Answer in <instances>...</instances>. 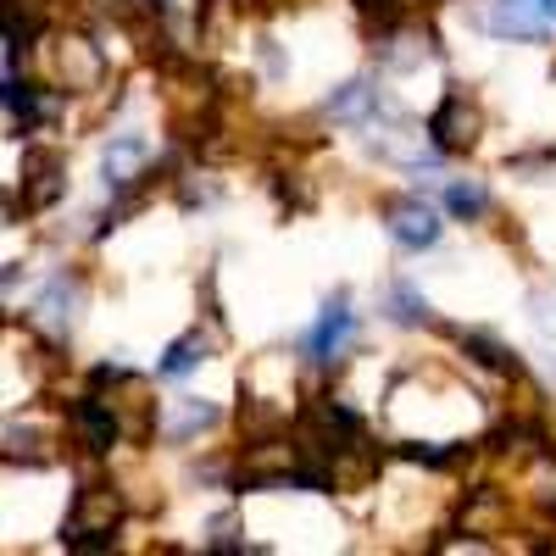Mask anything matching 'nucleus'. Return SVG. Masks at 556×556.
<instances>
[{
	"instance_id": "14",
	"label": "nucleus",
	"mask_w": 556,
	"mask_h": 556,
	"mask_svg": "<svg viewBox=\"0 0 556 556\" xmlns=\"http://www.w3.org/2000/svg\"><path fill=\"white\" fill-rule=\"evenodd\" d=\"M462 351H468L479 367H490V374H501V379H518V356L506 351L501 340H490V334H462Z\"/></svg>"
},
{
	"instance_id": "21",
	"label": "nucleus",
	"mask_w": 556,
	"mask_h": 556,
	"mask_svg": "<svg viewBox=\"0 0 556 556\" xmlns=\"http://www.w3.org/2000/svg\"><path fill=\"white\" fill-rule=\"evenodd\" d=\"M256 7H262V12H278V7H285V0H256Z\"/></svg>"
},
{
	"instance_id": "6",
	"label": "nucleus",
	"mask_w": 556,
	"mask_h": 556,
	"mask_svg": "<svg viewBox=\"0 0 556 556\" xmlns=\"http://www.w3.org/2000/svg\"><path fill=\"white\" fill-rule=\"evenodd\" d=\"M384 228H390V240H395V245H406V251H424V245H434V240H440L434 212H429L424 201H412V195L384 201Z\"/></svg>"
},
{
	"instance_id": "15",
	"label": "nucleus",
	"mask_w": 556,
	"mask_h": 556,
	"mask_svg": "<svg viewBox=\"0 0 556 556\" xmlns=\"http://www.w3.org/2000/svg\"><path fill=\"white\" fill-rule=\"evenodd\" d=\"M201 362H206V340H201V329H190L184 340H173V345H167L162 374H167V379H184V374H195Z\"/></svg>"
},
{
	"instance_id": "19",
	"label": "nucleus",
	"mask_w": 556,
	"mask_h": 556,
	"mask_svg": "<svg viewBox=\"0 0 556 556\" xmlns=\"http://www.w3.org/2000/svg\"><path fill=\"white\" fill-rule=\"evenodd\" d=\"M424 317H429V306L417 301L406 285H395V323H424Z\"/></svg>"
},
{
	"instance_id": "4",
	"label": "nucleus",
	"mask_w": 556,
	"mask_h": 556,
	"mask_svg": "<svg viewBox=\"0 0 556 556\" xmlns=\"http://www.w3.org/2000/svg\"><path fill=\"white\" fill-rule=\"evenodd\" d=\"M67 434L89 451V456H106L117 440H123V424H117V412L106 395H78L67 406Z\"/></svg>"
},
{
	"instance_id": "11",
	"label": "nucleus",
	"mask_w": 556,
	"mask_h": 556,
	"mask_svg": "<svg viewBox=\"0 0 556 556\" xmlns=\"http://www.w3.org/2000/svg\"><path fill=\"white\" fill-rule=\"evenodd\" d=\"M490 28L506 39H540L551 28V17L540 12V0H495L490 7Z\"/></svg>"
},
{
	"instance_id": "12",
	"label": "nucleus",
	"mask_w": 556,
	"mask_h": 556,
	"mask_svg": "<svg viewBox=\"0 0 556 556\" xmlns=\"http://www.w3.org/2000/svg\"><path fill=\"white\" fill-rule=\"evenodd\" d=\"M101 167H106V184H112V190H128L134 178H151V173H139V167H146V139H139V134H123L117 146L106 151Z\"/></svg>"
},
{
	"instance_id": "16",
	"label": "nucleus",
	"mask_w": 556,
	"mask_h": 556,
	"mask_svg": "<svg viewBox=\"0 0 556 556\" xmlns=\"http://www.w3.org/2000/svg\"><path fill=\"white\" fill-rule=\"evenodd\" d=\"M445 206L456 212V217H484L490 212V195H484V184H451V190H445Z\"/></svg>"
},
{
	"instance_id": "10",
	"label": "nucleus",
	"mask_w": 556,
	"mask_h": 556,
	"mask_svg": "<svg viewBox=\"0 0 556 556\" xmlns=\"http://www.w3.org/2000/svg\"><path fill=\"white\" fill-rule=\"evenodd\" d=\"M462 529L468 534H506L513 529V501L501 490H468V501H462Z\"/></svg>"
},
{
	"instance_id": "5",
	"label": "nucleus",
	"mask_w": 556,
	"mask_h": 556,
	"mask_svg": "<svg viewBox=\"0 0 556 556\" xmlns=\"http://www.w3.org/2000/svg\"><path fill=\"white\" fill-rule=\"evenodd\" d=\"M62 190H67V162H62V151L28 146V151H23V206H28V212H45Z\"/></svg>"
},
{
	"instance_id": "3",
	"label": "nucleus",
	"mask_w": 556,
	"mask_h": 556,
	"mask_svg": "<svg viewBox=\"0 0 556 556\" xmlns=\"http://www.w3.org/2000/svg\"><path fill=\"white\" fill-rule=\"evenodd\" d=\"M479 134H484L479 106H473L468 96H462V89H451V96L434 106V117H429V139H434V151L462 156V151H473V146H479Z\"/></svg>"
},
{
	"instance_id": "8",
	"label": "nucleus",
	"mask_w": 556,
	"mask_h": 556,
	"mask_svg": "<svg viewBox=\"0 0 556 556\" xmlns=\"http://www.w3.org/2000/svg\"><path fill=\"white\" fill-rule=\"evenodd\" d=\"M240 23H245L240 0H201V12H195V34L206 51H228L240 39Z\"/></svg>"
},
{
	"instance_id": "17",
	"label": "nucleus",
	"mask_w": 556,
	"mask_h": 556,
	"mask_svg": "<svg viewBox=\"0 0 556 556\" xmlns=\"http://www.w3.org/2000/svg\"><path fill=\"white\" fill-rule=\"evenodd\" d=\"M212 417H217V412H212L206 401H184V412L173 417V434L184 440V434H195V429H206V424H212Z\"/></svg>"
},
{
	"instance_id": "20",
	"label": "nucleus",
	"mask_w": 556,
	"mask_h": 556,
	"mask_svg": "<svg viewBox=\"0 0 556 556\" xmlns=\"http://www.w3.org/2000/svg\"><path fill=\"white\" fill-rule=\"evenodd\" d=\"M540 12H545V17L556 23V0H540Z\"/></svg>"
},
{
	"instance_id": "7",
	"label": "nucleus",
	"mask_w": 556,
	"mask_h": 556,
	"mask_svg": "<svg viewBox=\"0 0 556 556\" xmlns=\"http://www.w3.org/2000/svg\"><path fill=\"white\" fill-rule=\"evenodd\" d=\"M51 56H56V84H62V89H96L101 56H96V45H89V39L67 34V39H56Z\"/></svg>"
},
{
	"instance_id": "9",
	"label": "nucleus",
	"mask_w": 556,
	"mask_h": 556,
	"mask_svg": "<svg viewBox=\"0 0 556 556\" xmlns=\"http://www.w3.org/2000/svg\"><path fill=\"white\" fill-rule=\"evenodd\" d=\"M351 329H356L351 306H345V301H329V306H323V317H317V329L306 334V356H312V362H334V356L345 351Z\"/></svg>"
},
{
	"instance_id": "18",
	"label": "nucleus",
	"mask_w": 556,
	"mask_h": 556,
	"mask_svg": "<svg viewBox=\"0 0 556 556\" xmlns=\"http://www.w3.org/2000/svg\"><path fill=\"white\" fill-rule=\"evenodd\" d=\"M529 490H534V506H540V513H556V462H545Z\"/></svg>"
},
{
	"instance_id": "1",
	"label": "nucleus",
	"mask_w": 556,
	"mask_h": 556,
	"mask_svg": "<svg viewBox=\"0 0 556 556\" xmlns=\"http://www.w3.org/2000/svg\"><path fill=\"white\" fill-rule=\"evenodd\" d=\"M96 379H101V384H112V390H106V401H112L117 424H123V440H151V429H156V401H151V384L139 379V374H117V367H101Z\"/></svg>"
},
{
	"instance_id": "13",
	"label": "nucleus",
	"mask_w": 556,
	"mask_h": 556,
	"mask_svg": "<svg viewBox=\"0 0 556 556\" xmlns=\"http://www.w3.org/2000/svg\"><path fill=\"white\" fill-rule=\"evenodd\" d=\"M356 12H362V23L374 34H395V28H406L417 17V0H356Z\"/></svg>"
},
{
	"instance_id": "2",
	"label": "nucleus",
	"mask_w": 556,
	"mask_h": 556,
	"mask_svg": "<svg viewBox=\"0 0 556 556\" xmlns=\"http://www.w3.org/2000/svg\"><path fill=\"white\" fill-rule=\"evenodd\" d=\"M123 523V495L112 484H89L73 501V523H67V545H106V534Z\"/></svg>"
}]
</instances>
